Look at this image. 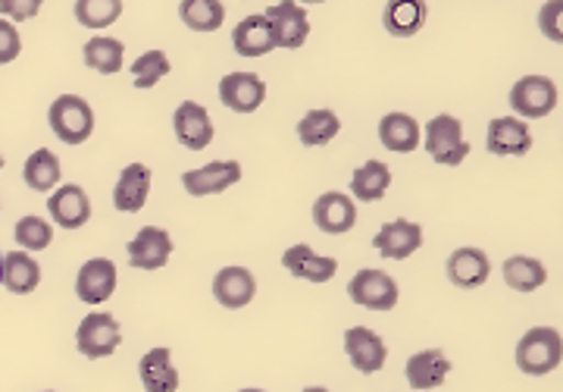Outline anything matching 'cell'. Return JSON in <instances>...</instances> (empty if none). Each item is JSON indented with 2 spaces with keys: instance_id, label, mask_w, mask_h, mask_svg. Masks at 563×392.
<instances>
[{
  "instance_id": "obj_1",
  "label": "cell",
  "mask_w": 563,
  "mask_h": 392,
  "mask_svg": "<svg viewBox=\"0 0 563 392\" xmlns=\"http://www.w3.org/2000/svg\"><path fill=\"white\" fill-rule=\"evenodd\" d=\"M563 361V339L554 327H532L517 342V368L529 377L558 371Z\"/></svg>"
},
{
  "instance_id": "obj_2",
  "label": "cell",
  "mask_w": 563,
  "mask_h": 392,
  "mask_svg": "<svg viewBox=\"0 0 563 392\" xmlns=\"http://www.w3.org/2000/svg\"><path fill=\"white\" fill-rule=\"evenodd\" d=\"M47 123L66 145H81L95 132V110L79 95H60L47 110Z\"/></svg>"
},
{
  "instance_id": "obj_3",
  "label": "cell",
  "mask_w": 563,
  "mask_h": 392,
  "mask_svg": "<svg viewBox=\"0 0 563 392\" xmlns=\"http://www.w3.org/2000/svg\"><path fill=\"white\" fill-rule=\"evenodd\" d=\"M422 145H426L429 157L435 164L444 166L463 164L466 154H470V142L463 139L461 120L451 117V113H439V117H432L426 123V129H422Z\"/></svg>"
},
{
  "instance_id": "obj_4",
  "label": "cell",
  "mask_w": 563,
  "mask_h": 392,
  "mask_svg": "<svg viewBox=\"0 0 563 392\" xmlns=\"http://www.w3.org/2000/svg\"><path fill=\"white\" fill-rule=\"evenodd\" d=\"M263 20H266L269 32H273V44H276V47H285V51H298V47H303L307 35H310L307 10H303L301 3H291V0L266 7V10H263Z\"/></svg>"
},
{
  "instance_id": "obj_5",
  "label": "cell",
  "mask_w": 563,
  "mask_h": 392,
  "mask_svg": "<svg viewBox=\"0 0 563 392\" xmlns=\"http://www.w3.org/2000/svg\"><path fill=\"white\" fill-rule=\"evenodd\" d=\"M510 107L517 120H542L558 107V85L548 76H523L510 88Z\"/></svg>"
},
{
  "instance_id": "obj_6",
  "label": "cell",
  "mask_w": 563,
  "mask_h": 392,
  "mask_svg": "<svg viewBox=\"0 0 563 392\" xmlns=\"http://www.w3.org/2000/svg\"><path fill=\"white\" fill-rule=\"evenodd\" d=\"M120 320L113 314H103V311H91L76 330V349L85 358H107V355L120 349Z\"/></svg>"
},
{
  "instance_id": "obj_7",
  "label": "cell",
  "mask_w": 563,
  "mask_h": 392,
  "mask_svg": "<svg viewBox=\"0 0 563 392\" xmlns=\"http://www.w3.org/2000/svg\"><path fill=\"white\" fill-rule=\"evenodd\" d=\"M347 295L354 305L369 311H391L398 305V283L385 273V270H361L354 273V280L347 283Z\"/></svg>"
},
{
  "instance_id": "obj_8",
  "label": "cell",
  "mask_w": 563,
  "mask_h": 392,
  "mask_svg": "<svg viewBox=\"0 0 563 392\" xmlns=\"http://www.w3.org/2000/svg\"><path fill=\"white\" fill-rule=\"evenodd\" d=\"M239 179H242L239 161H213V164H203L198 170H188L181 176V186L188 195L203 198V195H220L225 188L239 186Z\"/></svg>"
},
{
  "instance_id": "obj_9",
  "label": "cell",
  "mask_w": 563,
  "mask_h": 392,
  "mask_svg": "<svg viewBox=\"0 0 563 392\" xmlns=\"http://www.w3.org/2000/svg\"><path fill=\"white\" fill-rule=\"evenodd\" d=\"M173 129H176L179 145L188 148V151H203V148L213 142V135H217L207 107L198 101L179 104V110H176V117H173Z\"/></svg>"
},
{
  "instance_id": "obj_10",
  "label": "cell",
  "mask_w": 563,
  "mask_h": 392,
  "mask_svg": "<svg viewBox=\"0 0 563 392\" xmlns=\"http://www.w3.org/2000/svg\"><path fill=\"white\" fill-rule=\"evenodd\" d=\"M129 264L135 270H161L169 264L173 254V236L161 227L139 229V236L125 246Z\"/></svg>"
},
{
  "instance_id": "obj_11",
  "label": "cell",
  "mask_w": 563,
  "mask_h": 392,
  "mask_svg": "<svg viewBox=\"0 0 563 392\" xmlns=\"http://www.w3.org/2000/svg\"><path fill=\"white\" fill-rule=\"evenodd\" d=\"M220 101L235 113H254L266 101V85L257 73H229L220 83Z\"/></svg>"
},
{
  "instance_id": "obj_12",
  "label": "cell",
  "mask_w": 563,
  "mask_h": 392,
  "mask_svg": "<svg viewBox=\"0 0 563 392\" xmlns=\"http://www.w3.org/2000/svg\"><path fill=\"white\" fill-rule=\"evenodd\" d=\"M313 224L329 236H344L357 224V205L344 192H325L313 202Z\"/></svg>"
},
{
  "instance_id": "obj_13",
  "label": "cell",
  "mask_w": 563,
  "mask_h": 392,
  "mask_svg": "<svg viewBox=\"0 0 563 392\" xmlns=\"http://www.w3.org/2000/svg\"><path fill=\"white\" fill-rule=\"evenodd\" d=\"M373 246H376V251L383 254L385 261H407L413 251H420L422 248V227L420 224H410V220L398 217V220L385 224V227L376 232Z\"/></svg>"
},
{
  "instance_id": "obj_14",
  "label": "cell",
  "mask_w": 563,
  "mask_h": 392,
  "mask_svg": "<svg viewBox=\"0 0 563 392\" xmlns=\"http://www.w3.org/2000/svg\"><path fill=\"white\" fill-rule=\"evenodd\" d=\"M485 148L492 154H498V157H523L532 148V132L517 117H498V120L488 123Z\"/></svg>"
},
{
  "instance_id": "obj_15",
  "label": "cell",
  "mask_w": 563,
  "mask_h": 392,
  "mask_svg": "<svg viewBox=\"0 0 563 392\" xmlns=\"http://www.w3.org/2000/svg\"><path fill=\"white\" fill-rule=\"evenodd\" d=\"M117 292V268L107 258H91L79 268L76 276V295L85 305H103Z\"/></svg>"
},
{
  "instance_id": "obj_16",
  "label": "cell",
  "mask_w": 563,
  "mask_h": 392,
  "mask_svg": "<svg viewBox=\"0 0 563 392\" xmlns=\"http://www.w3.org/2000/svg\"><path fill=\"white\" fill-rule=\"evenodd\" d=\"M344 351L351 358V364L361 373H376L385 368V358H388V349H385L383 336L369 327H351L344 333Z\"/></svg>"
},
{
  "instance_id": "obj_17",
  "label": "cell",
  "mask_w": 563,
  "mask_h": 392,
  "mask_svg": "<svg viewBox=\"0 0 563 392\" xmlns=\"http://www.w3.org/2000/svg\"><path fill=\"white\" fill-rule=\"evenodd\" d=\"M282 268L307 283H329L339 273V261L329 254H317L310 246H291L282 254Z\"/></svg>"
},
{
  "instance_id": "obj_18",
  "label": "cell",
  "mask_w": 563,
  "mask_h": 392,
  "mask_svg": "<svg viewBox=\"0 0 563 392\" xmlns=\"http://www.w3.org/2000/svg\"><path fill=\"white\" fill-rule=\"evenodd\" d=\"M254 295H257V280L247 268H222L213 276V298L222 308H244L254 302Z\"/></svg>"
},
{
  "instance_id": "obj_19",
  "label": "cell",
  "mask_w": 563,
  "mask_h": 392,
  "mask_svg": "<svg viewBox=\"0 0 563 392\" xmlns=\"http://www.w3.org/2000/svg\"><path fill=\"white\" fill-rule=\"evenodd\" d=\"M51 220L63 229H81L91 220V202L81 186H57V192L47 198Z\"/></svg>"
},
{
  "instance_id": "obj_20",
  "label": "cell",
  "mask_w": 563,
  "mask_h": 392,
  "mask_svg": "<svg viewBox=\"0 0 563 392\" xmlns=\"http://www.w3.org/2000/svg\"><path fill=\"white\" fill-rule=\"evenodd\" d=\"M488 273H492V264H488V254L483 248H457L448 258V280L461 290L483 286Z\"/></svg>"
},
{
  "instance_id": "obj_21",
  "label": "cell",
  "mask_w": 563,
  "mask_h": 392,
  "mask_svg": "<svg viewBox=\"0 0 563 392\" xmlns=\"http://www.w3.org/2000/svg\"><path fill=\"white\" fill-rule=\"evenodd\" d=\"M404 373H407L413 390H435V386H442L444 380H448L451 361H448V355L442 349H422L407 358Z\"/></svg>"
},
{
  "instance_id": "obj_22",
  "label": "cell",
  "mask_w": 563,
  "mask_h": 392,
  "mask_svg": "<svg viewBox=\"0 0 563 392\" xmlns=\"http://www.w3.org/2000/svg\"><path fill=\"white\" fill-rule=\"evenodd\" d=\"M139 377L144 392H176L179 390V371L173 364V351L161 346L151 349L139 361Z\"/></svg>"
},
{
  "instance_id": "obj_23",
  "label": "cell",
  "mask_w": 563,
  "mask_h": 392,
  "mask_svg": "<svg viewBox=\"0 0 563 392\" xmlns=\"http://www.w3.org/2000/svg\"><path fill=\"white\" fill-rule=\"evenodd\" d=\"M147 195H151V170L144 164L122 166L117 188H113V205H117V210L135 214V210L147 205Z\"/></svg>"
},
{
  "instance_id": "obj_24",
  "label": "cell",
  "mask_w": 563,
  "mask_h": 392,
  "mask_svg": "<svg viewBox=\"0 0 563 392\" xmlns=\"http://www.w3.org/2000/svg\"><path fill=\"white\" fill-rule=\"evenodd\" d=\"M379 142L395 154H410L420 148L422 129L410 113H388L379 120Z\"/></svg>"
},
{
  "instance_id": "obj_25",
  "label": "cell",
  "mask_w": 563,
  "mask_h": 392,
  "mask_svg": "<svg viewBox=\"0 0 563 392\" xmlns=\"http://www.w3.org/2000/svg\"><path fill=\"white\" fill-rule=\"evenodd\" d=\"M41 283V268L38 261L29 254V251H10L3 254V283L13 295H29V292L38 290Z\"/></svg>"
},
{
  "instance_id": "obj_26",
  "label": "cell",
  "mask_w": 563,
  "mask_h": 392,
  "mask_svg": "<svg viewBox=\"0 0 563 392\" xmlns=\"http://www.w3.org/2000/svg\"><path fill=\"white\" fill-rule=\"evenodd\" d=\"M391 186V170L383 161H366L363 166L354 170L351 176V195L363 202V205H373V202H383L385 192Z\"/></svg>"
},
{
  "instance_id": "obj_27",
  "label": "cell",
  "mask_w": 563,
  "mask_h": 392,
  "mask_svg": "<svg viewBox=\"0 0 563 392\" xmlns=\"http://www.w3.org/2000/svg\"><path fill=\"white\" fill-rule=\"evenodd\" d=\"M232 44H235V51H239L242 57H263V54L276 51L273 32H269V25L263 20V13L244 17V20L235 25V32H232Z\"/></svg>"
},
{
  "instance_id": "obj_28",
  "label": "cell",
  "mask_w": 563,
  "mask_h": 392,
  "mask_svg": "<svg viewBox=\"0 0 563 392\" xmlns=\"http://www.w3.org/2000/svg\"><path fill=\"white\" fill-rule=\"evenodd\" d=\"M426 17H429V7L422 0H395V3L385 7L383 22L391 35L410 39L426 25Z\"/></svg>"
},
{
  "instance_id": "obj_29",
  "label": "cell",
  "mask_w": 563,
  "mask_h": 392,
  "mask_svg": "<svg viewBox=\"0 0 563 392\" xmlns=\"http://www.w3.org/2000/svg\"><path fill=\"white\" fill-rule=\"evenodd\" d=\"M85 66H91L101 76H113L122 69V57H125V44L110 35H95L85 44Z\"/></svg>"
},
{
  "instance_id": "obj_30",
  "label": "cell",
  "mask_w": 563,
  "mask_h": 392,
  "mask_svg": "<svg viewBox=\"0 0 563 392\" xmlns=\"http://www.w3.org/2000/svg\"><path fill=\"white\" fill-rule=\"evenodd\" d=\"M22 179L25 186L35 192H51L60 186V161L51 148H38L35 154H29V161L22 166Z\"/></svg>"
},
{
  "instance_id": "obj_31",
  "label": "cell",
  "mask_w": 563,
  "mask_h": 392,
  "mask_svg": "<svg viewBox=\"0 0 563 392\" xmlns=\"http://www.w3.org/2000/svg\"><path fill=\"white\" fill-rule=\"evenodd\" d=\"M548 280V270H544L542 261L536 258H526V254H514L504 261V283L510 290L517 292H536L539 286H544Z\"/></svg>"
},
{
  "instance_id": "obj_32",
  "label": "cell",
  "mask_w": 563,
  "mask_h": 392,
  "mask_svg": "<svg viewBox=\"0 0 563 392\" xmlns=\"http://www.w3.org/2000/svg\"><path fill=\"white\" fill-rule=\"evenodd\" d=\"M342 132V120L332 113V110H310L298 123V139H301L303 148H322L329 145L335 135Z\"/></svg>"
},
{
  "instance_id": "obj_33",
  "label": "cell",
  "mask_w": 563,
  "mask_h": 392,
  "mask_svg": "<svg viewBox=\"0 0 563 392\" xmlns=\"http://www.w3.org/2000/svg\"><path fill=\"white\" fill-rule=\"evenodd\" d=\"M179 17L195 32H217L225 22V7L220 0H181Z\"/></svg>"
},
{
  "instance_id": "obj_34",
  "label": "cell",
  "mask_w": 563,
  "mask_h": 392,
  "mask_svg": "<svg viewBox=\"0 0 563 392\" xmlns=\"http://www.w3.org/2000/svg\"><path fill=\"white\" fill-rule=\"evenodd\" d=\"M122 17L120 0H79L76 3V20L85 29H107Z\"/></svg>"
},
{
  "instance_id": "obj_35",
  "label": "cell",
  "mask_w": 563,
  "mask_h": 392,
  "mask_svg": "<svg viewBox=\"0 0 563 392\" xmlns=\"http://www.w3.org/2000/svg\"><path fill=\"white\" fill-rule=\"evenodd\" d=\"M13 236L25 251H44V248L54 242V227L47 220H41L35 214L22 217L20 224L13 227Z\"/></svg>"
},
{
  "instance_id": "obj_36",
  "label": "cell",
  "mask_w": 563,
  "mask_h": 392,
  "mask_svg": "<svg viewBox=\"0 0 563 392\" xmlns=\"http://www.w3.org/2000/svg\"><path fill=\"white\" fill-rule=\"evenodd\" d=\"M169 69L173 66H169V57L163 51H147V54H141L139 61L132 63V76H135L139 88H154L163 76H169Z\"/></svg>"
},
{
  "instance_id": "obj_37",
  "label": "cell",
  "mask_w": 563,
  "mask_h": 392,
  "mask_svg": "<svg viewBox=\"0 0 563 392\" xmlns=\"http://www.w3.org/2000/svg\"><path fill=\"white\" fill-rule=\"evenodd\" d=\"M22 51V39L16 32V25L10 20H0V66L3 63H13L20 57Z\"/></svg>"
},
{
  "instance_id": "obj_38",
  "label": "cell",
  "mask_w": 563,
  "mask_h": 392,
  "mask_svg": "<svg viewBox=\"0 0 563 392\" xmlns=\"http://www.w3.org/2000/svg\"><path fill=\"white\" fill-rule=\"evenodd\" d=\"M561 17H563L561 3H548V7H542V13H539V25H542L544 35H548L551 42H563Z\"/></svg>"
},
{
  "instance_id": "obj_39",
  "label": "cell",
  "mask_w": 563,
  "mask_h": 392,
  "mask_svg": "<svg viewBox=\"0 0 563 392\" xmlns=\"http://www.w3.org/2000/svg\"><path fill=\"white\" fill-rule=\"evenodd\" d=\"M3 17H13V22L32 20L41 10V0H0Z\"/></svg>"
},
{
  "instance_id": "obj_40",
  "label": "cell",
  "mask_w": 563,
  "mask_h": 392,
  "mask_svg": "<svg viewBox=\"0 0 563 392\" xmlns=\"http://www.w3.org/2000/svg\"><path fill=\"white\" fill-rule=\"evenodd\" d=\"M303 392H329V390H325V386H307Z\"/></svg>"
},
{
  "instance_id": "obj_41",
  "label": "cell",
  "mask_w": 563,
  "mask_h": 392,
  "mask_svg": "<svg viewBox=\"0 0 563 392\" xmlns=\"http://www.w3.org/2000/svg\"><path fill=\"white\" fill-rule=\"evenodd\" d=\"M0 283H3V251H0Z\"/></svg>"
},
{
  "instance_id": "obj_42",
  "label": "cell",
  "mask_w": 563,
  "mask_h": 392,
  "mask_svg": "<svg viewBox=\"0 0 563 392\" xmlns=\"http://www.w3.org/2000/svg\"><path fill=\"white\" fill-rule=\"evenodd\" d=\"M239 392H263V390H239Z\"/></svg>"
},
{
  "instance_id": "obj_43",
  "label": "cell",
  "mask_w": 563,
  "mask_h": 392,
  "mask_svg": "<svg viewBox=\"0 0 563 392\" xmlns=\"http://www.w3.org/2000/svg\"><path fill=\"white\" fill-rule=\"evenodd\" d=\"M0 170H3V154H0Z\"/></svg>"
},
{
  "instance_id": "obj_44",
  "label": "cell",
  "mask_w": 563,
  "mask_h": 392,
  "mask_svg": "<svg viewBox=\"0 0 563 392\" xmlns=\"http://www.w3.org/2000/svg\"><path fill=\"white\" fill-rule=\"evenodd\" d=\"M44 392H51V390H44Z\"/></svg>"
}]
</instances>
